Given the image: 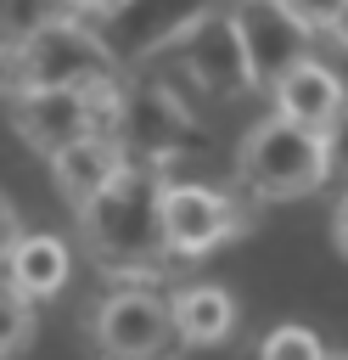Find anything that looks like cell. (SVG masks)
I'll use <instances>...</instances> for the list:
<instances>
[{
	"label": "cell",
	"instance_id": "cell-8",
	"mask_svg": "<svg viewBox=\"0 0 348 360\" xmlns=\"http://www.w3.org/2000/svg\"><path fill=\"white\" fill-rule=\"evenodd\" d=\"M168 56H174V68L196 84V90H208V96H241V90H253V79H247V56H241V39H236V22H230V11H202L174 45H168Z\"/></svg>",
	"mask_w": 348,
	"mask_h": 360
},
{
	"label": "cell",
	"instance_id": "cell-17",
	"mask_svg": "<svg viewBox=\"0 0 348 360\" xmlns=\"http://www.w3.org/2000/svg\"><path fill=\"white\" fill-rule=\"evenodd\" d=\"M309 34H331L337 22H342V11H348V0H281Z\"/></svg>",
	"mask_w": 348,
	"mask_h": 360
},
{
	"label": "cell",
	"instance_id": "cell-16",
	"mask_svg": "<svg viewBox=\"0 0 348 360\" xmlns=\"http://www.w3.org/2000/svg\"><path fill=\"white\" fill-rule=\"evenodd\" d=\"M28 338H34V309H28V298L11 292V287H0V360L22 354Z\"/></svg>",
	"mask_w": 348,
	"mask_h": 360
},
{
	"label": "cell",
	"instance_id": "cell-9",
	"mask_svg": "<svg viewBox=\"0 0 348 360\" xmlns=\"http://www.w3.org/2000/svg\"><path fill=\"white\" fill-rule=\"evenodd\" d=\"M236 231V202L202 180H168L163 186V242L168 253H185V259H202L213 253L225 236Z\"/></svg>",
	"mask_w": 348,
	"mask_h": 360
},
{
	"label": "cell",
	"instance_id": "cell-11",
	"mask_svg": "<svg viewBox=\"0 0 348 360\" xmlns=\"http://www.w3.org/2000/svg\"><path fill=\"white\" fill-rule=\"evenodd\" d=\"M342 107H348V90H342V79L326 68V62H297L281 84H275V112L281 118H292V124H309V129H331L337 118H342Z\"/></svg>",
	"mask_w": 348,
	"mask_h": 360
},
{
	"label": "cell",
	"instance_id": "cell-6",
	"mask_svg": "<svg viewBox=\"0 0 348 360\" xmlns=\"http://www.w3.org/2000/svg\"><path fill=\"white\" fill-rule=\"evenodd\" d=\"M230 22H236V39H241L253 90H275L297 62H309L314 34H309L281 0H236Z\"/></svg>",
	"mask_w": 348,
	"mask_h": 360
},
{
	"label": "cell",
	"instance_id": "cell-19",
	"mask_svg": "<svg viewBox=\"0 0 348 360\" xmlns=\"http://www.w3.org/2000/svg\"><path fill=\"white\" fill-rule=\"evenodd\" d=\"M17 236H22V219H17V208H11V197L0 191V264H6V253L17 248Z\"/></svg>",
	"mask_w": 348,
	"mask_h": 360
},
{
	"label": "cell",
	"instance_id": "cell-20",
	"mask_svg": "<svg viewBox=\"0 0 348 360\" xmlns=\"http://www.w3.org/2000/svg\"><path fill=\"white\" fill-rule=\"evenodd\" d=\"M331 236H337V253L348 259V191H342V202H337V214H331Z\"/></svg>",
	"mask_w": 348,
	"mask_h": 360
},
{
	"label": "cell",
	"instance_id": "cell-3",
	"mask_svg": "<svg viewBox=\"0 0 348 360\" xmlns=\"http://www.w3.org/2000/svg\"><path fill=\"white\" fill-rule=\"evenodd\" d=\"M112 141L123 152V163L140 169H163L174 158H185L196 146V118L185 107V96L157 79V73H129L123 79V107L112 124Z\"/></svg>",
	"mask_w": 348,
	"mask_h": 360
},
{
	"label": "cell",
	"instance_id": "cell-18",
	"mask_svg": "<svg viewBox=\"0 0 348 360\" xmlns=\"http://www.w3.org/2000/svg\"><path fill=\"white\" fill-rule=\"evenodd\" d=\"M56 6V17H79V22H95V17H107L118 0H51Z\"/></svg>",
	"mask_w": 348,
	"mask_h": 360
},
{
	"label": "cell",
	"instance_id": "cell-12",
	"mask_svg": "<svg viewBox=\"0 0 348 360\" xmlns=\"http://www.w3.org/2000/svg\"><path fill=\"white\" fill-rule=\"evenodd\" d=\"M118 169H123V152H118L112 135H84V141H73V146H62V152L51 158V180H56V191L73 202V214H79L95 191H107Z\"/></svg>",
	"mask_w": 348,
	"mask_h": 360
},
{
	"label": "cell",
	"instance_id": "cell-14",
	"mask_svg": "<svg viewBox=\"0 0 348 360\" xmlns=\"http://www.w3.org/2000/svg\"><path fill=\"white\" fill-rule=\"evenodd\" d=\"M168 315H174V332H180V343H191V349H208V343H225L230 332H236V304H230V292L225 287H185V292H174V304H168Z\"/></svg>",
	"mask_w": 348,
	"mask_h": 360
},
{
	"label": "cell",
	"instance_id": "cell-1",
	"mask_svg": "<svg viewBox=\"0 0 348 360\" xmlns=\"http://www.w3.org/2000/svg\"><path fill=\"white\" fill-rule=\"evenodd\" d=\"M163 169L123 163L107 191H95L79 208V231L95 264L107 270H152L168 242H163Z\"/></svg>",
	"mask_w": 348,
	"mask_h": 360
},
{
	"label": "cell",
	"instance_id": "cell-7",
	"mask_svg": "<svg viewBox=\"0 0 348 360\" xmlns=\"http://www.w3.org/2000/svg\"><path fill=\"white\" fill-rule=\"evenodd\" d=\"M202 11H213V0H118L107 17H95L90 28L101 34V45L118 56V68H135L157 51H168Z\"/></svg>",
	"mask_w": 348,
	"mask_h": 360
},
{
	"label": "cell",
	"instance_id": "cell-2",
	"mask_svg": "<svg viewBox=\"0 0 348 360\" xmlns=\"http://www.w3.org/2000/svg\"><path fill=\"white\" fill-rule=\"evenodd\" d=\"M236 180H241L253 197H264V202L309 197V191H320V186L331 180V135L269 112V118H258V124L241 135Z\"/></svg>",
	"mask_w": 348,
	"mask_h": 360
},
{
	"label": "cell",
	"instance_id": "cell-4",
	"mask_svg": "<svg viewBox=\"0 0 348 360\" xmlns=\"http://www.w3.org/2000/svg\"><path fill=\"white\" fill-rule=\"evenodd\" d=\"M22 90H90L101 79H118V56L101 45V34L79 17H45L17 39Z\"/></svg>",
	"mask_w": 348,
	"mask_h": 360
},
{
	"label": "cell",
	"instance_id": "cell-15",
	"mask_svg": "<svg viewBox=\"0 0 348 360\" xmlns=\"http://www.w3.org/2000/svg\"><path fill=\"white\" fill-rule=\"evenodd\" d=\"M258 360H326V343H320V332L286 321V326H275V332L258 343Z\"/></svg>",
	"mask_w": 348,
	"mask_h": 360
},
{
	"label": "cell",
	"instance_id": "cell-13",
	"mask_svg": "<svg viewBox=\"0 0 348 360\" xmlns=\"http://www.w3.org/2000/svg\"><path fill=\"white\" fill-rule=\"evenodd\" d=\"M67 270H73L67 242H62V236H45V231H39V236H17V248L6 253V287L22 292L28 304L56 298L62 281H67Z\"/></svg>",
	"mask_w": 348,
	"mask_h": 360
},
{
	"label": "cell",
	"instance_id": "cell-5",
	"mask_svg": "<svg viewBox=\"0 0 348 360\" xmlns=\"http://www.w3.org/2000/svg\"><path fill=\"white\" fill-rule=\"evenodd\" d=\"M90 343L101 360H174L180 332L168 298L152 287H112L90 315Z\"/></svg>",
	"mask_w": 348,
	"mask_h": 360
},
{
	"label": "cell",
	"instance_id": "cell-21",
	"mask_svg": "<svg viewBox=\"0 0 348 360\" xmlns=\"http://www.w3.org/2000/svg\"><path fill=\"white\" fill-rule=\"evenodd\" d=\"M326 360H348V349H337V354H331V349H326Z\"/></svg>",
	"mask_w": 348,
	"mask_h": 360
},
{
	"label": "cell",
	"instance_id": "cell-10",
	"mask_svg": "<svg viewBox=\"0 0 348 360\" xmlns=\"http://www.w3.org/2000/svg\"><path fill=\"white\" fill-rule=\"evenodd\" d=\"M11 124H17V135H22L39 158H56L62 146L95 135V129H90L84 90H17V96H11Z\"/></svg>",
	"mask_w": 348,
	"mask_h": 360
}]
</instances>
